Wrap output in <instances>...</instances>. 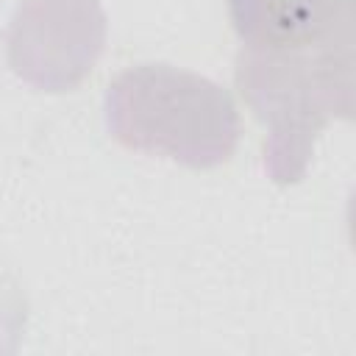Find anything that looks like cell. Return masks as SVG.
Masks as SVG:
<instances>
[{
  "mask_svg": "<svg viewBox=\"0 0 356 356\" xmlns=\"http://www.w3.org/2000/svg\"><path fill=\"white\" fill-rule=\"evenodd\" d=\"M234 78L242 100L267 128V175L275 184H295L323 128L353 114V31L300 50L242 47Z\"/></svg>",
  "mask_w": 356,
  "mask_h": 356,
  "instance_id": "obj_1",
  "label": "cell"
},
{
  "mask_svg": "<svg viewBox=\"0 0 356 356\" xmlns=\"http://www.w3.org/2000/svg\"><path fill=\"white\" fill-rule=\"evenodd\" d=\"M106 128L131 150L206 170L234 156L239 111L228 89L200 72L136 64L106 89Z\"/></svg>",
  "mask_w": 356,
  "mask_h": 356,
  "instance_id": "obj_2",
  "label": "cell"
},
{
  "mask_svg": "<svg viewBox=\"0 0 356 356\" xmlns=\"http://www.w3.org/2000/svg\"><path fill=\"white\" fill-rule=\"evenodd\" d=\"M103 44L100 0H19L6 31L11 70L44 92L75 89L97 64Z\"/></svg>",
  "mask_w": 356,
  "mask_h": 356,
  "instance_id": "obj_3",
  "label": "cell"
},
{
  "mask_svg": "<svg viewBox=\"0 0 356 356\" xmlns=\"http://www.w3.org/2000/svg\"><path fill=\"white\" fill-rule=\"evenodd\" d=\"M356 0H228L245 47L300 50L353 31Z\"/></svg>",
  "mask_w": 356,
  "mask_h": 356,
  "instance_id": "obj_4",
  "label": "cell"
}]
</instances>
